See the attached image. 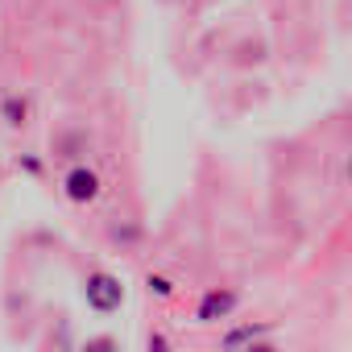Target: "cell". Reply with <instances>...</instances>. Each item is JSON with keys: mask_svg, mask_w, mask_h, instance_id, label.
Wrapping results in <instances>:
<instances>
[{"mask_svg": "<svg viewBox=\"0 0 352 352\" xmlns=\"http://www.w3.org/2000/svg\"><path fill=\"white\" fill-rule=\"evenodd\" d=\"M83 298H87L91 311L112 315V311H120V302H124V286H120V278L96 270V274H87V282H83Z\"/></svg>", "mask_w": 352, "mask_h": 352, "instance_id": "6da1fadb", "label": "cell"}, {"mask_svg": "<svg viewBox=\"0 0 352 352\" xmlns=\"http://www.w3.org/2000/svg\"><path fill=\"white\" fill-rule=\"evenodd\" d=\"M63 191L71 204H96L100 199V174L91 166H71L67 179H63Z\"/></svg>", "mask_w": 352, "mask_h": 352, "instance_id": "7a4b0ae2", "label": "cell"}, {"mask_svg": "<svg viewBox=\"0 0 352 352\" xmlns=\"http://www.w3.org/2000/svg\"><path fill=\"white\" fill-rule=\"evenodd\" d=\"M236 294L232 290H208L204 298H199V311H195V319L199 323H216V319H228L232 311H236Z\"/></svg>", "mask_w": 352, "mask_h": 352, "instance_id": "3957f363", "label": "cell"}, {"mask_svg": "<svg viewBox=\"0 0 352 352\" xmlns=\"http://www.w3.org/2000/svg\"><path fill=\"white\" fill-rule=\"evenodd\" d=\"M0 120L13 124V129H21V124L30 120V104H25L21 96H5V100H0Z\"/></svg>", "mask_w": 352, "mask_h": 352, "instance_id": "277c9868", "label": "cell"}, {"mask_svg": "<svg viewBox=\"0 0 352 352\" xmlns=\"http://www.w3.org/2000/svg\"><path fill=\"white\" fill-rule=\"evenodd\" d=\"M270 327L265 323H253V327H236V331H228L224 336V348H236V344H253V340H261Z\"/></svg>", "mask_w": 352, "mask_h": 352, "instance_id": "5b68a950", "label": "cell"}, {"mask_svg": "<svg viewBox=\"0 0 352 352\" xmlns=\"http://www.w3.org/2000/svg\"><path fill=\"white\" fill-rule=\"evenodd\" d=\"M145 286H149V294H157V298H170V294H174V282H170L166 274H149Z\"/></svg>", "mask_w": 352, "mask_h": 352, "instance_id": "8992f818", "label": "cell"}, {"mask_svg": "<svg viewBox=\"0 0 352 352\" xmlns=\"http://www.w3.org/2000/svg\"><path fill=\"white\" fill-rule=\"evenodd\" d=\"M348 179H352V157H348Z\"/></svg>", "mask_w": 352, "mask_h": 352, "instance_id": "52a82bcc", "label": "cell"}]
</instances>
